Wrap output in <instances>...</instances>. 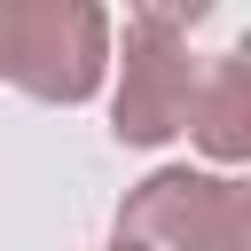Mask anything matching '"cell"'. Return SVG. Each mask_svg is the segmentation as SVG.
Returning a JSON list of instances; mask_svg holds the SVG:
<instances>
[{
  "mask_svg": "<svg viewBox=\"0 0 251 251\" xmlns=\"http://www.w3.org/2000/svg\"><path fill=\"white\" fill-rule=\"evenodd\" d=\"M110 71V16L86 0H8V71L31 102H86Z\"/></svg>",
  "mask_w": 251,
  "mask_h": 251,
  "instance_id": "2",
  "label": "cell"
},
{
  "mask_svg": "<svg viewBox=\"0 0 251 251\" xmlns=\"http://www.w3.org/2000/svg\"><path fill=\"white\" fill-rule=\"evenodd\" d=\"M188 133H196L220 165L251 157V55H243V47H227V55H212V63L196 71V94H188Z\"/></svg>",
  "mask_w": 251,
  "mask_h": 251,
  "instance_id": "4",
  "label": "cell"
},
{
  "mask_svg": "<svg viewBox=\"0 0 251 251\" xmlns=\"http://www.w3.org/2000/svg\"><path fill=\"white\" fill-rule=\"evenodd\" d=\"M118 243L133 251H251V188L220 173H149L126 212Z\"/></svg>",
  "mask_w": 251,
  "mask_h": 251,
  "instance_id": "3",
  "label": "cell"
},
{
  "mask_svg": "<svg viewBox=\"0 0 251 251\" xmlns=\"http://www.w3.org/2000/svg\"><path fill=\"white\" fill-rule=\"evenodd\" d=\"M204 8H133L126 16V63H118V102H110V133L133 149H157L188 126V94H196V55H188V24Z\"/></svg>",
  "mask_w": 251,
  "mask_h": 251,
  "instance_id": "1",
  "label": "cell"
},
{
  "mask_svg": "<svg viewBox=\"0 0 251 251\" xmlns=\"http://www.w3.org/2000/svg\"><path fill=\"white\" fill-rule=\"evenodd\" d=\"M110 251H133V243H110Z\"/></svg>",
  "mask_w": 251,
  "mask_h": 251,
  "instance_id": "6",
  "label": "cell"
},
{
  "mask_svg": "<svg viewBox=\"0 0 251 251\" xmlns=\"http://www.w3.org/2000/svg\"><path fill=\"white\" fill-rule=\"evenodd\" d=\"M0 71H8V0H0Z\"/></svg>",
  "mask_w": 251,
  "mask_h": 251,
  "instance_id": "5",
  "label": "cell"
}]
</instances>
